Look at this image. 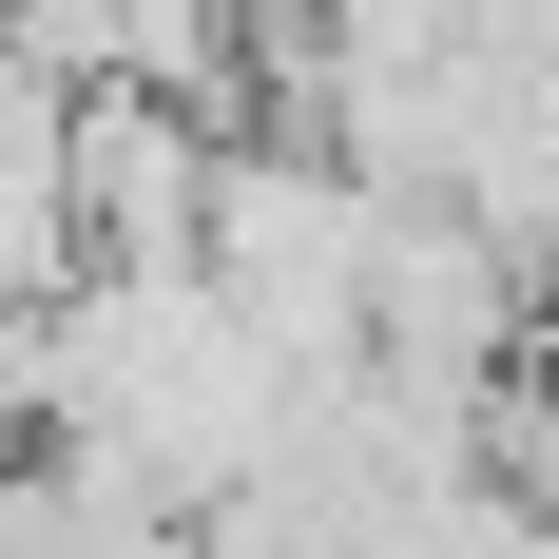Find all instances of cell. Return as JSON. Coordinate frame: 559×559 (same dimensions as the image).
Here are the masks:
<instances>
[{
  "instance_id": "1",
  "label": "cell",
  "mask_w": 559,
  "mask_h": 559,
  "mask_svg": "<svg viewBox=\"0 0 559 559\" xmlns=\"http://www.w3.org/2000/svg\"><path fill=\"white\" fill-rule=\"evenodd\" d=\"M193 271L231 289V329L271 347L289 386H347L367 367V174L329 135H231L213 116V193H193Z\"/></svg>"
},
{
  "instance_id": "2",
  "label": "cell",
  "mask_w": 559,
  "mask_h": 559,
  "mask_svg": "<svg viewBox=\"0 0 559 559\" xmlns=\"http://www.w3.org/2000/svg\"><path fill=\"white\" fill-rule=\"evenodd\" d=\"M521 309H540V289H521L444 193H367V367H386V386H483L521 347Z\"/></svg>"
},
{
  "instance_id": "3",
  "label": "cell",
  "mask_w": 559,
  "mask_h": 559,
  "mask_svg": "<svg viewBox=\"0 0 559 559\" xmlns=\"http://www.w3.org/2000/svg\"><path fill=\"white\" fill-rule=\"evenodd\" d=\"M58 193H78V271H193L213 116L155 97V78H78V116H58Z\"/></svg>"
},
{
  "instance_id": "4",
  "label": "cell",
  "mask_w": 559,
  "mask_h": 559,
  "mask_svg": "<svg viewBox=\"0 0 559 559\" xmlns=\"http://www.w3.org/2000/svg\"><path fill=\"white\" fill-rule=\"evenodd\" d=\"M0 559H193V502H155L78 444H0Z\"/></svg>"
},
{
  "instance_id": "5",
  "label": "cell",
  "mask_w": 559,
  "mask_h": 559,
  "mask_svg": "<svg viewBox=\"0 0 559 559\" xmlns=\"http://www.w3.org/2000/svg\"><path fill=\"white\" fill-rule=\"evenodd\" d=\"M463 463H483V502H502V521H559V367H483Z\"/></svg>"
}]
</instances>
